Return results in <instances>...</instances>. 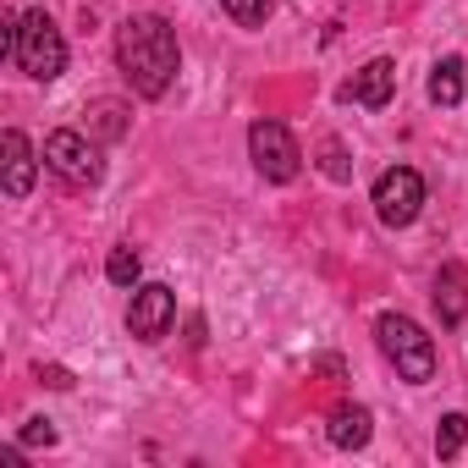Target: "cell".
I'll list each match as a JSON object with an SVG mask.
<instances>
[{
	"mask_svg": "<svg viewBox=\"0 0 468 468\" xmlns=\"http://www.w3.org/2000/svg\"><path fill=\"white\" fill-rule=\"evenodd\" d=\"M171 320H176V292H171V287L149 282V287H138V292H133L127 331H133L138 342H160V336L171 331Z\"/></svg>",
	"mask_w": 468,
	"mask_h": 468,
	"instance_id": "obj_7",
	"label": "cell"
},
{
	"mask_svg": "<svg viewBox=\"0 0 468 468\" xmlns=\"http://www.w3.org/2000/svg\"><path fill=\"white\" fill-rule=\"evenodd\" d=\"M375 342H380V353L391 358V369H397L408 386L435 380V342L424 336V325H419V320H408V314H380Z\"/></svg>",
	"mask_w": 468,
	"mask_h": 468,
	"instance_id": "obj_3",
	"label": "cell"
},
{
	"mask_svg": "<svg viewBox=\"0 0 468 468\" xmlns=\"http://www.w3.org/2000/svg\"><path fill=\"white\" fill-rule=\"evenodd\" d=\"M435 309H441V325H457L468 314V276L457 265H446L435 276Z\"/></svg>",
	"mask_w": 468,
	"mask_h": 468,
	"instance_id": "obj_11",
	"label": "cell"
},
{
	"mask_svg": "<svg viewBox=\"0 0 468 468\" xmlns=\"http://www.w3.org/2000/svg\"><path fill=\"white\" fill-rule=\"evenodd\" d=\"M45 165H50L67 187H94V182L105 176L100 149H94L78 127H61V133H50V138H45Z\"/></svg>",
	"mask_w": 468,
	"mask_h": 468,
	"instance_id": "obj_5",
	"label": "cell"
},
{
	"mask_svg": "<svg viewBox=\"0 0 468 468\" xmlns=\"http://www.w3.org/2000/svg\"><path fill=\"white\" fill-rule=\"evenodd\" d=\"M0 50H6L34 83H56L67 72V39H61V28L45 12H23L17 28L0 34Z\"/></svg>",
	"mask_w": 468,
	"mask_h": 468,
	"instance_id": "obj_2",
	"label": "cell"
},
{
	"mask_svg": "<svg viewBox=\"0 0 468 468\" xmlns=\"http://www.w3.org/2000/svg\"><path fill=\"white\" fill-rule=\"evenodd\" d=\"M0 165H6V198H28V187H34V171H39V160H34V149H28V138L17 133V127H6V138H0Z\"/></svg>",
	"mask_w": 468,
	"mask_h": 468,
	"instance_id": "obj_9",
	"label": "cell"
},
{
	"mask_svg": "<svg viewBox=\"0 0 468 468\" xmlns=\"http://www.w3.org/2000/svg\"><path fill=\"white\" fill-rule=\"evenodd\" d=\"M375 215H380V226H413L419 220V209H424V176L413 171V165H391V171H380V182H375Z\"/></svg>",
	"mask_w": 468,
	"mask_h": 468,
	"instance_id": "obj_6",
	"label": "cell"
},
{
	"mask_svg": "<svg viewBox=\"0 0 468 468\" xmlns=\"http://www.w3.org/2000/svg\"><path fill=\"white\" fill-rule=\"evenodd\" d=\"M249 154H254V171H260L265 182H292V176L303 171L298 138H292L282 122H265V116L249 127Z\"/></svg>",
	"mask_w": 468,
	"mask_h": 468,
	"instance_id": "obj_4",
	"label": "cell"
},
{
	"mask_svg": "<svg viewBox=\"0 0 468 468\" xmlns=\"http://www.w3.org/2000/svg\"><path fill=\"white\" fill-rule=\"evenodd\" d=\"M320 165H325V176H331V182H347V176H353L347 149H342L336 138H325V144H320Z\"/></svg>",
	"mask_w": 468,
	"mask_h": 468,
	"instance_id": "obj_16",
	"label": "cell"
},
{
	"mask_svg": "<svg viewBox=\"0 0 468 468\" xmlns=\"http://www.w3.org/2000/svg\"><path fill=\"white\" fill-rule=\"evenodd\" d=\"M138 271H144V265H138V249H127V243H122V249H111L105 276H111L116 287H138Z\"/></svg>",
	"mask_w": 468,
	"mask_h": 468,
	"instance_id": "obj_15",
	"label": "cell"
},
{
	"mask_svg": "<svg viewBox=\"0 0 468 468\" xmlns=\"http://www.w3.org/2000/svg\"><path fill=\"white\" fill-rule=\"evenodd\" d=\"M220 12L238 28H265V17L276 12V0H220Z\"/></svg>",
	"mask_w": 468,
	"mask_h": 468,
	"instance_id": "obj_13",
	"label": "cell"
},
{
	"mask_svg": "<svg viewBox=\"0 0 468 468\" xmlns=\"http://www.w3.org/2000/svg\"><path fill=\"white\" fill-rule=\"evenodd\" d=\"M23 446H56V424L50 419H28L23 424Z\"/></svg>",
	"mask_w": 468,
	"mask_h": 468,
	"instance_id": "obj_17",
	"label": "cell"
},
{
	"mask_svg": "<svg viewBox=\"0 0 468 468\" xmlns=\"http://www.w3.org/2000/svg\"><path fill=\"white\" fill-rule=\"evenodd\" d=\"M430 100H435L441 111H452V105L463 100V61H457V56H446V61L430 67Z\"/></svg>",
	"mask_w": 468,
	"mask_h": 468,
	"instance_id": "obj_12",
	"label": "cell"
},
{
	"mask_svg": "<svg viewBox=\"0 0 468 468\" xmlns=\"http://www.w3.org/2000/svg\"><path fill=\"white\" fill-rule=\"evenodd\" d=\"M39 380H45V386H56V391H67V386H72V375H67L61 364H39Z\"/></svg>",
	"mask_w": 468,
	"mask_h": 468,
	"instance_id": "obj_18",
	"label": "cell"
},
{
	"mask_svg": "<svg viewBox=\"0 0 468 468\" xmlns=\"http://www.w3.org/2000/svg\"><path fill=\"white\" fill-rule=\"evenodd\" d=\"M463 441H468V413H446L435 430V457H457Z\"/></svg>",
	"mask_w": 468,
	"mask_h": 468,
	"instance_id": "obj_14",
	"label": "cell"
},
{
	"mask_svg": "<svg viewBox=\"0 0 468 468\" xmlns=\"http://www.w3.org/2000/svg\"><path fill=\"white\" fill-rule=\"evenodd\" d=\"M391 94H397V61H386V56L364 61V67L347 78V89H342V100H347V105H364V111H380Z\"/></svg>",
	"mask_w": 468,
	"mask_h": 468,
	"instance_id": "obj_8",
	"label": "cell"
},
{
	"mask_svg": "<svg viewBox=\"0 0 468 468\" xmlns=\"http://www.w3.org/2000/svg\"><path fill=\"white\" fill-rule=\"evenodd\" d=\"M331 446H342V452H358V446H369V408H358V402H342V408L331 413Z\"/></svg>",
	"mask_w": 468,
	"mask_h": 468,
	"instance_id": "obj_10",
	"label": "cell"
},
{
	"mask_svg": "<svg viewBox=\"0 0 468 468\" xmlns=\"http://www.w3.org/2000/svg\"><path fill=\"white\" fill-rule=\"evenodd\" d=\"M176 28L165 17H127L116 28V67L133 83V94L160 100L176 83Z\"/></svg>",
	"mask_w": 468,
	"mask_h": 468,
	"instance_id": "obj_1",
	"label": "cell"
}]
</instances>
